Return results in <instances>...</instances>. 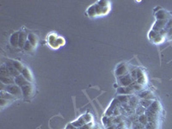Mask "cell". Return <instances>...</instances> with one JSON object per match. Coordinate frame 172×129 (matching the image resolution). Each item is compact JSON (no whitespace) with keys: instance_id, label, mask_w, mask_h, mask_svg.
I'll list each match as a JSON object with an SVG mask.
<instances>
[{"instance_id":"1","label":"cell","mask_w":172,"mask_h":129,"mask_svg":"<svg viewBox=\"0 0 172 129\" xmlns=\"http://www.w3.org/2000/svg\"><path fill=\"white\" fill-rule=\"evenodd\" d=\"M95 7L96 16H104L109 12L111 9V3L109 1H98L95 4Z\"/></svg>"},{"instance_id":"24","label":"cell","mask_w":172,"mask_h":129,"mask_svg":"<svg viewBox=\"0 0 172 129\" xmlns=\"http://www.w3.org/2000/svg\"><path fill=\"white\" fill-rule=\"evenodd\" d=\"M86 14L89 17H96V7L95 4H93L91 6H90L87 10H86Z\"/></svg>"},{"instance_id":"34","label":"cell","mask_w":172,"mask_h":129,"mask_svg":"<svg viewBox=\"0 0 172 129\" xmlns=\"http://www.w3.org/2000/svg\"><path fill=\"white\" fill-rule=\"evenodd\" d=\"M132 129H145V126L142 125L140 122L136 121V122H132Z\"/></svg>"},{"instance_id":"30","label":"cell","mask_w":172,"mask_h":129,"mask_svg":"<svg viewBox=\"0 0 172 129\" xmlns=\"http://www.w3.org/2000/svg\"><path fill=\"white\" fill-rule=\"evenodd\" d=\"M145 111H146V109H145L144 107H142L141 105H139L135 109V114L138 115V116H140V115L144 114L145 113Z\"/></svg>"},{"instance_id":"11","label":"cell","mask_w":172,"mask_h":129,"mask_svg":"<svg viewBox=\"0 0 172 129\" xmlns=\"http://www.w3.org/2000/svg\"><path fill=\"white\" fill-rule=\"evenodd\" d=\"M120 104V102L118 101L117 99H114L112 102V103L110 104V106L108 107V109H107V111H106V113H105V115H106V116H112L113 112H114L115 109L117 106H119Z\"/></svg>"},{"instance_id":"40","label":"cell","mask_w":172,"mask_h":129,"mask_svg":"<svg viewBox=\"0 0 172 129\" xmlns=\"http://www.w3.org/2000/svg\"><path fill=\"white\" fill-rule=\"evenodd\" d=\"M145 129H146V128H145Z\"/></svg>"},{"instance_id":"6","label":"cell","mask_w":172,"mask_h":129,"mask_svg":"<svg viewBox=\"0 0 172 129\" xmlns=\"http://www.w3.org/2000/svg\"><path fill=\"white\" fill-rule=\"evenodd\" d=\"M168 20H157L155 23H154V24L152 26V28L153 30H155L157 32H160L162 31L164 28H165V26L167 24V23H168Z\"/></svg>"},{"instance_id":"39","label":"cell","mask_w":172,"mask_h":129,"mask_svg":"<svg viewBox=\"0 0 172 129\" xmlns=\"http://www.w3.org/2000/svg\"><path fill=\"white\" fill-rule=\"evenodd\" d=\"M169 40H172V35L170 37V38H169Z\"/></svg>"},{"instance_id":"27","label":"cell","mask_w":172,"mask_h":129,"mask_svg":"<svg viewBox=\"0 0 172 129\" xmlns=\"http://www.w3.org/2000/svg\"><path fill=\"white\" fill-rule=\"evenodd\" d=\"M1 77H11L8 68L6 67V65H2L1 66Z\"/></svg>"},{"instance_id":"13","label":"cell","mask_w":172,"mask_h":129,"mask_svg":"<svg viewBox=\"0 0 172 129\" xmlns=\"http://www.w3.org/2000/svg\"><path fill=\"white\" fill-rule=\"evenodd\" d=\"M21 74L25 77V79L29 82V83H32L34 81V77H33L32 73L30 72V70L28 68V67H24L23 71L21 73Z\"/></svg>"},{"instance_id":"31","label":"cell","mask_w":172,"mask_h":129,"mask_svg":"<svg viewBox=\"0 0 172 129\" xmlns=\"http://www.w3.org/2000/svg\"><path fill=\"white\" fill-rule=\"evenodd\" d=\"M34 47H33L32 45L30 44V42L28 41V40H27V42L25 43V45H24V48H23V49L26 51L27 52H32L33 50H34Z\"/></svg>"},{"instance_id":"15","label":"cell","mask_w":172,"mask_h":129,"mask_svg":"<svg viewBox=\"0 0 172 129\" xmlns=\"http://www.w3.org/2000/svg\"><path fill=\"white\" fill-rule=\"evenodd\" d=\"M15 84H16V85H18L19 87H23L24 85H28L29 82H28V81L26 80L25 77H24L22 74H20L19 76L15 77Z\"/></svg>"},{"instance_id":"38","label":"cell","mask_w":172,"mask_h":129,"mask_svg":"<svg viewBox=\"0 0 172 129\" xmlns=\"http://www.w3.org/2000/svg\"><path fill=\"white\" fill-rule=\"evenodd\" d=\"M116 128H117V127H116L115 124H113V125H111L110 127H107V129H116Z\"/></svg>"},{"instance_id":"37","label":"cell","mask_w":172,"mask_h":129,"mask_svg":"<svg viewBox=\"0 0 172 129\" xmlns=\"http://www.w3.org/2000/svg\"><path fill=\"white\" fill-rule=\"evenodd\" d=\"M65 129H79V128H77V127H75L72 125V124H71V125L67 126V127H66V128H65Z\"/></svg>"},{"instance_id":"17","label":"cell","mask_w":172,"mask_h":129,"mask_svg":"<svg viewBox=\"0 0 172 129\" xmlns=\"http://www.w3.org/2000/svg\"><path fill=\"white\" fill-rule=\"evenodd\" d=\"M27 40H28V33L21 32L20 35H19V45H18V47L20 48H23L24 45L27 42Z\"/></svg>"},{"instance_id":"10","label":"cell","mask_w":172,"mask_h":129,"mask_svg":"<svg viewBox=\"0 0 172 129\" xmlns=\"http://www.w3.org/2000/svg\"><path fill=\"white\" fill-rule=\"evenodd\" d=\"M117 93L118 95H132L134 93V90L132 89V88L131 86H128V87H122L120 86L117 89Z\"/></svg>"},{"instance_id":"29","label":"cell","mask_w":172,"mask_h":129,"mask_svg":"<svg viewBox=\"0 0 172 129\" xmlns=\"http://www.w3.org/2000/svg\"><path fill=\"white\" fill-rule=\"evenodd\" d=\"M139 122H140L142 125H144L145 127L148 124V118H147V115L144 114H142V115H140L139 116Z\"/></svg>"},{"instance_id":"21","label":"cell","mask_w":172,"mask_h":129,"mask_svg":"<svg viewBox=\"0 0 172 129\" xmlns=\"http://www.w3.org/2000/svg\"><path fill=\"white\" fill-rule=\"evenodd\" d=\"M1 98L2 99H6V100H9V101H13V100L16 99V97H15L13 95L10 94V93L5 91V90H2L1 91Z\"/></svg>"},{"instance_id":"32","label":"cell","mask_w":172,"mask_h":129,"mask_svg":"<svg viewBox=\"0 0 172 129\" xmlns=\"http://www.w3.org/2000/svg\"><path fill=\"white\" fill-rule=\"evenodd\" d=\"M158 34H159V32H157V31H155V30L152 29V30H151L148 34L149 40H151L152 41V40H154V39L157 36V35H158Z\"/></svg>"},{"instance_id":"28","label":"cell","mask_w":172,"mask_h":129,"mask_svg":"<svg viewBox=\"0 0 172 129\" xmlns=\"http://www.w3.org/2000/svg\"><path fill=\"white\" fill-rule=\"evenodd\" d=\"M165 40V36H164L163 35H161V34H158L157 35V36L154 39V40H152V42L154 43V44H161V43H163Z\"/></svg>"},{"instance_id":"35","label":"cell","mask_w":172,"mask_h":129,"mask_svg":"<svg viewBox=\"0 0 172 129\" xmlns=\"http://www.w3.org/2000/svg\"><path fill=\"white\" fill-rule=\"evenodd\" d=\"M9 102H10V101L6 100V99H2V98H1V108H2V109H4L6 105H8Z\"/></svg>"},{"instance_id":"23","label":"cell","mask_w":172,"mask_h":129,"mask_svg":"<svg viewBox=\"0 0 172 129\" xmlns=\"http://www.w3.org/2000/svg\"><path fill=\"white\" fill-rule=\"evenodd\" d=\"M1 82H2V84L6 85H14L15 78H13L12 77H1Z\"/></svg>"},{"instance_id":"26","label":"cell","mask_w":172,"mask_h":129,"mask_svg":"<svg viewBox=\"0 0 172 129\" xmlns=\"http://www.w3.org/2000/svg\"><path fill=\"white\" fill-rule=\"evenodd\" d=\"M12 63H13V65H14V67L19 72V73H22L23 71V69L25 66H23V64L21 63L20 61L18 60H13L12 61Z\"/></svg>"},{"instance_id":"7","label":"cell","mask_w":172,"mask_h":129,"mask_svg":"<svg viewBox=\"0 0 172 129\" xmlns=\"http://www.w3.org/2000/svg\"><path fill=\"white\" fill-rule=\"evenodd\" d=\"M115 74L118 77L128 74V69L126 64L121 63V64H118V66H117V68L115 70Z\"/></svg>"},{"instance_id":"9","label":"cell","mask_w":172,"mask_h":129,"mask_svg":"<svg viewBox=\"0 0 172 129\" xmlns=\"http://www.w3.org/2000/svg\"><path fill=\"white\" fill-rule=\"evenodd\" d=\"M5 65H6V67L8 68L9 72H10V75H11V77H13L14 78H15L16 77H17V76L20 75V73H19V72H18V71L14 67L12 61H8V62L5 64Z\"/></svg>"},{"instance_id":"8","label":"cell","mask_w":172,"mask_h":129,"mask_svg":"<svg viewBox=\"0 0 172 129\" xmlns=\"http://www.w3.org/2000/svg\"><path fill=\"white\" fill-rule=\"evenodd\" d=\"M170 13L164 10H161L155 12V17H156L157 20H168L170 19Z\"/></svg>"},{"instance_id":"33","label":"cell","mask_w":172,"mask_h":129,"mask_svg":"<svg viewBox=\"0 0 172 129\" xmlns=\"http://www.w3.org/2000/svg\"><path fill=\"white\" fill-rule=\"evenodd\" d=\"M84 117V121L86 122V124H89V123H92V121H93V116H92L90 114H85L83 115Z\"/></svg>"},{"instance_id":"2","label":"cell","mask_w":172,"mask_h":129,"mask_svg":"<svg viewBox=\"0 0 172 129\" xmlns=\"http://www.w3.org/2000/svg\"><path fill=\"white\" fill-rule=\"evenodd\" d=\"M5 91H7V92L10 93V94L13 95L15 97H23V92H22V89H21V87H19L18 85H16V84H14V85H6Z\"/></svg>"},{"instance_id":"14","label":"cell","mask_w":172,"mask_h":129,"mask_svg":"<svg viewBox=\"0 0 172 129\" xmlns=\"http://www.w3.org/2000/svg\"><path fill=\"white\" fill-rule=\"evenodd\" d=\"M19 35H20V33L17 32L11 35L10 39V42L12 47H14V48L18 47V45H19Z\"/></svg>"},{"instance_id":"3","label":"cell","mask_w":172,"mask_h":129,"mask_svg":"<svg viewBox=\"0 0 172 129\" xmlns=\"http://www.w3.org/2000/svg\"><path fill=\"white\" fill-rule=\"evenodd\" d=\"M21 89H22V92H23V97L26 99L30 98L35 95V87L30 84L21 87Z\"/></svg>"},{"instance_id":"5","label":"cell","mask_w":172,"mask_h":129,"mask_svg":"<svg viewBox=\"0 0 172 129\" xmlns=\"http://www.w3.org/2000/svg\"><path fill=\"white\" fill-rule=\"evenodd\" d=\"M137 72V83L139 85L144 86L146 84V77H145V74L144 71L141 68H136Z\"/></svg>"},{"instance_id":"16","label":"cell","mask_w":172,"mask_h":129,"mask_svg":"<svg viewBox=\"0 0 172 129\" xmlns=\"http://www.w3.org/2000/svg\"><path fill=\"white\" fill-rule=\"evenodd\" d=\"M139 97L140 99H149V100H154V96L151 91L149 90H142L139 94Z\"/></svg>"},{"instance_id":"36","label":"cell","mask_w":172,"mask_h":129,"mask_svg":"<svg viewBox=\"0 0 172 129\" xmlns=\"http://www.w3.org/2000/svg\"><path fill=\"white\" fill-rule=\"evenodd\" d=\"M172 35V28H170V29H169L168 31H167V33H166V38L169 40V38Z\"/></svg>"},{"instance_id":"19","label":"cell","mask_w":172,"mask_h":129,"mask_svg":"<svg viewBox=\"0 0 172 129\" xmlns=\"http://www.w3.org/2000/svg\"><path fill=\"white\" fill-rule=\"evenodd\" d=\"M130 98H131V96L129 95H119L116 99L120 102V104H127L130 101Z\"/></svg>"},{"instance_id":"4","label":"cell","mask_w":172,"mask_h":129,"mask_svg":"<svg viewBox=\"0 0 172 129\" xmlns=\"http://www.w3.org/2000/svg\"><path fill=\"white\" fill-rule=\"evenodd\" d=\"M134 81L132 80V77H131V75L128 73L127 75H124V76H121V77H118V83L120 86L122 87H128L130 85H132Z\"/></svg>"},{"instance_id":"18","label":"cell","mask_w":172,"mask_h":129,"mask_svg":"<svg viewBox=\"0 0 172 129\" xmlns=\"http://www.w3.org/2000/svg\"><path fill=\"white\" fill-rule=\"evenodd\" d=\"M72 124L75 127H77V128H81L82 127H84V125H86V122H85L84 117H83V115H82V116L79 117L77 121H73Z\"/></svg>"},{"instance_id":"20","label":"cell","mask_w":172,"mask_h":129,"mask_svg":"<svg viewBox=\"0 0 172 129\" xmlns=\"http://www.w3.org/2000/svg\"><path fill=\"white\" fill-rule=\"evenodd\" d=\"M28 40L30 42V44L32 45L34 48H36V45L38 43V38L35 34L33 33H29L28 34Z\"/></svg>"},{"instance_id":"12","label":"cell","mask_w":172,"mask_h":129,"mask_svg":"<svg viewBox=\"0 0 172 129\" xmlns=\"http://www.w3.org/2000/svg\"><path fill=\"white\" fill-rule=\"evenodd\" d=\"M160 109H160V103H159L158 102L154 101L153 102V103H152V104L149 107L148 109H146V110H148L149 112H151V113L158 114L159 111H160Z\"/></svg>"},{"instance_id":"25","label":"cell","mask_w":172,"mask_h":129,"mask_svg":"<svg viewBox=\"0 0 172 129\" xmlns=\"http://www.w3.org/2000/svg\"><path fill=\"white\" fill-rule=\"evenodd\" d=\"M153 100H149V99H140V105L142 107H144L145 109H148L149 107L153 103Z\"/></svg>"},{"instance_id":"22","label":"cell","mask_w":172,"mask_h":129,"mask_svg":"<svg viewBox=\"0 0 172 129\" xmlns=\"http://www.w3.org/2000/svg\"><path fill=\"white\" fill-rule=\"evenodd\" d=\"M128 104L130 105L132 109H135L137 107L139 106V104H140V101H139L138 97H135V96H132V97H131V98H130V101L128 102Z\"/></svg>"}]
</instances>
